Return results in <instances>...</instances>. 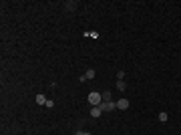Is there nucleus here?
<instances>
[{"label": "nucleus", "instance_id": "1", "mask_svg": "<svg viewBox=\"0 0 181 135\" xmlns=\"http://www.w3.org/2000/svg\"><path fill=\"white\" fill-rule=\"evenodd\" d=\"M89 103L93 105V107L101 105V93H95V91H93V93L89 95Z\"/></svg>", "mask_w": 181, "mask_h": 135}, {"label": "nucleus", "instance_id": "4", "mask_svg": "<svg viewBox=\"0 0 181 135\" xmlns=\"http://www.w3.org/2000/svg\"><path fill=\"white\" fill-rule=\"evenodd\" d=\"M127 107H129V101L127 99H119L117 101V109H127Z\"/></svg>", "mask_w": 181, "mask_h": 135}, {"label": "nucleus", "instance_id": "3", "mask_svg": "<svg viewBox=\"0 0 181 135\" xmlns=\"http://www.w3.org/2000/svg\"><path fill=\"white\" fill-rule=\"evenodd\" d=\"M101 113H103L101 105H97V107H93V109H90V117H101Z\"/></svg>", "mask_w": 181, "mask_h": 135}, {"label": "nucleus", "instance_id": "8", "mask_svg": "<svg viewBox=\"0 0 181 135\" xmlns=\"http://www.w3.org/2000/svg\"><path fill=\"white\" fill-rule=\"evenodd\" d=\"M167 119H169V117H167V113H165V111H163V113H159V121H163V123H165Z\"/></svg>", "mask_w": 181, "mask_h": 135}, {"label": "nucleus", "instance_id": "9", "mask_svg": "<svg viewBox=\"0 0 181 135\" xmlns=\"http://www.w3.org/2000/svg\"><path fill=\"white\" fill-rule=\"evenodd\" d=\"M103 99H105V101H111V91H105V93H103Z\"/></svg>", "mask_w": 181, "mask_h": 135}, {"label": "nucleus", "instance_id": "10", "mask_svg": "<svg viewBox=\"0 0 181 135\" xmlns=\"http://www.w3.org/2000/svg\"><path fill=\"white\" fill-rule=\"evenodd\" d=\"M123 77H125V71H117V79L123 81Z\"/></svg>", "mask_w": 181, "mask_h": 135}, {"label": "nucleus", "instance_id": "2", "mask_svg": "<svg viewBox=\"0 0 181 135\" xmlns=\"http://www.w3.org/2000/svg\"><path fill=\"white\" fill-rule=\"evenodd\" d=\"M117 107V103L115 101H105V103H101V109H103V113H107V111H113Z\"/></svg>", "mask_w": 181, "mask_h": 135}, {"label": "nucleus", "instance_id": "7", "mask_svg": "<svg viewBox=\"0 0 181 135\" xmlns=\"http://www.w3.org/2000/svg\"><path fill=\"white\" fill-rule=\"evenodd\" d=\"M64 6H67V10H75L77 8V2H67Z\"/></svg>", "mask_w": 181, "mask_h": 135}, {"label": "nucleus", "instance_id": "6", "mask_svg": "<svg viewBox=\"0 0 181 135\" xmlns=\"http://www.w3.org/2000/svg\"><path fill=\"white\" fill-rule=\"evenodd\" d=\"M117 89H119V91H125V89H127L125 81H117Z\"/></svg>", "mask_w": 181, "mask_h": 135}, {"label": "nucleus", "instance_id": "5", "mask_svg": "<svg viewBox=\"0 0 181 135\" xmlns=\"http://www.w3.org/2000/svg\"><path fill=\"white\" fill-rule=\"evenodd\" d=\"M36 103H38V105H46V97L38 93V95H36Z\"/></svg>", "mask_w": 181, "mask_h": 135}]
</instances>
